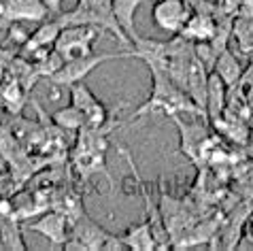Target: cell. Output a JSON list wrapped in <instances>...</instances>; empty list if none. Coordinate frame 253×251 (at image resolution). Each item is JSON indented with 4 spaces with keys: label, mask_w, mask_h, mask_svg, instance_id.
Here are the masks:
<instances>
[{
    "label": "cell",
    "mask_w": 253,
    "mask_h": 251,
    "mask_svg": "<svg viewBox=\"0 0 253 251\" xmlns=\"http://www.w3.org/2000/svg\"><path fill=\"white\" fill-rule=\"evenodd\" d=\"M149 73H151L149 98L140 104V109L136 111L134 117H143V115H149V113H160V115H166V117L172 120L174 115L192 113V115H202L209 122L205 111L189 98V96L164 71H160V68H149Z\"/></svg>",
    "instance_id": "1"
},
{
    "label": "cell",
    "mask_w": 253,
    "mask_h": 251,
    "mask_svg": "<svg viewBox=\"0 0 253 251\" xmlns=\"http://www.w3.org/2000/svg\"><path fill=\"white\" fill-rule=\"evenodd\" d=\"M122 58H132V49L130 51H124V53H113V51H107V53H89V55H83V58L68 60V62L62 64V68L49 81H51L55 87H70L73 83L85 81L98 66L104 64V62H109V60H122Z\"/></svg>",
    "instance_id": "2"
},
{
    "label": "cell",
    "mask_w": 253,
    "mask_h": 251,
    "mask_svg": "<svg viewBox=\"0 0 253 251\" xmlns=\"http://www.w3.org/2000/svg\"><path fill=\"white\" fill-rule=\"evenodd\" d=\"M102 32V28L96 26H66L62 28L53 49L64 58V62L83 58V55L94 53V43L100 39Z\"/></svg>",
    "instance_id": "3"
},
{
    "label": "cell",
    "mask_w": 253,
    "mask_h": 251,
    "mask_svg": "<svg viewBox=\"0 0 253 251\" xmlns=\"http://www.w3.org/2000/svg\"><path fill=\"white\" fill-rule=\"evenodd\" d=\"M189 6L185 0H153L151 19L156 28L166 34H179L189 19Z\"/></svg>",
    "instance_id": "4"
},
{
    "label": "cell",
    "mask_w": 253,
    "mask_h": 251,
    "mask_svg": "<svg viewBox=\"0 0 253 251\" xmlns=\"http://www.w3.org/2000/svg\"><path fill=\"white\" fill-rule=\"evenodd\" d=\"M70 94V104H75L77 109H81L85 113V126H102L109 122V111L104 107V102L85 85V81L73 83L68 87Z\"/></svg>",
    "instance_id": "5"
},
{
    "label": "cell",
    "mask_w": 253,
    "mask_h": 251,
    "mask_svg": "<svg viewBox=\"0 0 253 251\" xmlns=\"http://www.w3.org/2000/svg\"><path fill=\"white\" fill-rule=\"evenodd\" d=\"M24 228L47 239L51 243V247H64V243L68 241V219L62 211H47L45 215L26 224Z\"/></svg>",
    "instance_id": "6"
},
{
    "label": "cell",
    "mask_w": 253,
    "mask_h": 251,
    "mask_svg": "<svg viewBox=\"0 0 253 251\" xmlns=\"http://www.w3.org/2000/svg\"><path fill=\"white\" fill-rule=\"evenodd\" d=\"M70 239L79 241L83 251H98L104 247V243L109 241L111 232H107L104 228H100V224L89 217L87 213H83L79 219L70 224Z\"/></svg>",
    "instance_id": "7"
},
{
    "label": "cell",
    "mask_w": 253,
    "mask_h": 251,
    "mask_svg": "<svg viewBox=\"0 0 253 251\" xmlns=\"http://www.w3.org/2000/svg\"><path fill=\"white\" fill-rule=\"evenodd\" d=\"M51 13L43 4V0H9L4 11V19L9 22H32L41 24L45 22V17H49Z\"/></svg>",
    "instance_id": "8"
},
{
    "label": "cell",
    "mask_w": 253,
    "mask_h": 251,
    "mask_svg": "<svg viewBox=\"0 0 253 251\" xmlns=\"http://www.w3.org/2000/svg\"><path fill=\"white\" fill-rule=\"evenodd\" d=\"M62 26L58 19H51V22H41L34 30L30 32V37H28L26 43L19 47V55H28L32 53L34 49H53L55 41H58L60 32H62Z\"/></svg>",
    "instance_id": "9"
},
{
    "label": "cell",
    "mask_w": 253,
    "mask_h": 251,
    "mask_svg": "<svg viewBox=\"0 0 253 251\" xmlns=\"http://www.w3.org/2000/svg\"><path fill=\"white\" fill-rule=\"evenodd\" d=\"M217 32V22L209 13H192L185 22L183 30L179 34L189 43H202V41H211Z\"/></svg>",
    "instance_id": "10"
},
{
    "label": "cell",
    "mask_w": 253,
    "mask_h": 251,
    "mask_svg": "<svg viewBox=\"0 0 253 251\" xmlns=\"http://www.w3.org/2000/svg\"><path fill=\"white\" fill-rule=\"evenodd\" d=\"M228 104V85L219 79V75H209V87H207V117L209 122L217 120L226 113Z\"/></svg>",
    "instance_id": "11"
},
{
    "label": "cell",
    "mask_w": 253,
    "mask_h": 251,
    "mask_svg": "<svg viewBox=\"0 0 253 251\" xmlns=\"http://www.w3.org/2000/svg\"><path fill=\"white\" fill-rule=\"evenodd\" d=\"M172 122H177V128L181 132V151L185 153V156L194 158L196 153L202 149V145L207 141V130L202 124H183L179 120V115L172 117Z\"/></svg>",
    "instance_id": "12"
},
{
    "label": "cell",
    "mask_w": 253,
    "mask_h": 251,
    "mask_svg": "<svg viewBox=\"0 0 253 251\" xmlns=\"http://www.w3.org/2000/svg\"><path fill=\"white\" fill-rule=\"evenodd\" d=\"M122 241L128 245L130 251H151V249H158V243L153 239V232H151V226L149 221H140V224L130 226L126 232L122 234Z\"/></svg>",
    "instance_id": "13"
},
{
    "label": "cell",
    "mask_w": 253,
    "mask_h": 251,
    "mask_svg": "<svg viewBox=\"0 0 253 251\" xmlns=\"http://www.w3.org/2000/svg\"><path fill=\"white\" fill-rule=\"evenodd\" d=\"M0 100L11 109V113L19 115L24 109V102L28 100V89L19 81L6 75L4 79H0Z\"/></svg>",
    "instance_id": "14"
},
{
    "label": "cell",
    "mask_w": 253,
    "mask_h": 251,
    "mask_svg": "<svg viewBox=\"0 0 253 251\" xmlns=\"http://www.w3.org/2000/svg\"><path fill=\"white\" fill-rule=\"evenodd\" d=\"M213 73L219 75V79L226 83L228 87H234L243 77V66H241V62L236 60V55L230 49H226V51H221L219 55H217Z\"/></svg>",
    "instance_id": "15"
},
{
    "label": "cell",
    "mask_w": 253,
    "mask_h": 251,
    "mask_svg": "<svg viewBox=\"0 0 253 251\" xmlns=\"http://www.w3.org/2000/svg\"><path fill=\"white\" fill-rule=\"evenodd\" d=\"M113 4V13L117 17L119 26L124 28V32L130 37V41L136 37V28H134V17L138 6L143 4V0H111Z\"/></svg>",
    "instance_id": "16"
},
{
    "label": "cell",
    "mask_w": 253,
    "mask_h": 251,
    "mask_svg": "<svg viewBox=\"0 0 253 251\" xmlns=\"http://www.w3.org/2000/svg\"><path fill=\"white\" fill-rule=\"evenodd\" d=\"M53 124L58 126V128L66 130V132H79L83 126H85V113H83L81 109H77L75 104H68V107H62L53 113Z\"/></svg>",
    "instance_id": "17"
},
{
    "label": "cell",
    "mask_w": 253,
    "mask_h": 251,
    "mask_svg": "<svg viewBox=\"0 0 253 251\" xmlns=\"http://www.w3.org/2000/svg\"><path fill=\"white\" fill-rule=\"evenodd\" d=\"M0 245L6 249H26L22 228L17 226V217H6L4 224H0Z\"/></svg>",
    "instance_id": "18"
},
{
    "label": "cell",
    "mask_w": 253,
    "mask_h": 251,
    "mask_svg": "<svg viewBox=\"0 0 253 251\" xmlns=\"http://www.w3.org/2000/svg\"><path fill=\"white\" fill-rule=\"evenodd\" d=\"M6 37H9L11 43H15L17 47H22L28 37H30V32L26 30V28H22V22H11L9 28H6Z\"/></svg>",
    "instance_id": "19"
},
{
    "label": "cell",
    "mask_w": 253,
    "mask_h": 251,
    "mask_svg": "<svg viewBox=\"0 0 253 251\" xmlns=\"http://www.w3.org/2000/svg\"><path fill=\"white\" fill-rule=\"evenodd\" d=\"M62 2H64V0H43V4L49 9L51 15H60L62 13Z\"/></svg>",
    "instance_id": "20"
},
{
    "label": "cell",
    "mask_w": 253,
    "mask_h": 251,
    "mask_svg": "<svg viewBox=\"0 0 253 251\" xmlns=\"http://www.w3.org/2000/svg\"><path fill=\"white\" fill-rule=\"evenodd\" d=\"M4 168V158H2V153H0V170Z\"/></svg>",
    "instance_id": "21"
},
{
    "label": "cell",
    "mask_w": 253,
    "mask_h": 251,
    "mask_svg": "<svg viewBox=\"0 0 253 251\" xmlns=\"http://www.w3.org/2000/svg\"><path fill=\"white\" fill-rule=\"evenodd\" d=\"M251 53H253V47H251Z\"/></svg>",
    "instance_id": "22"
}]
</instances>
